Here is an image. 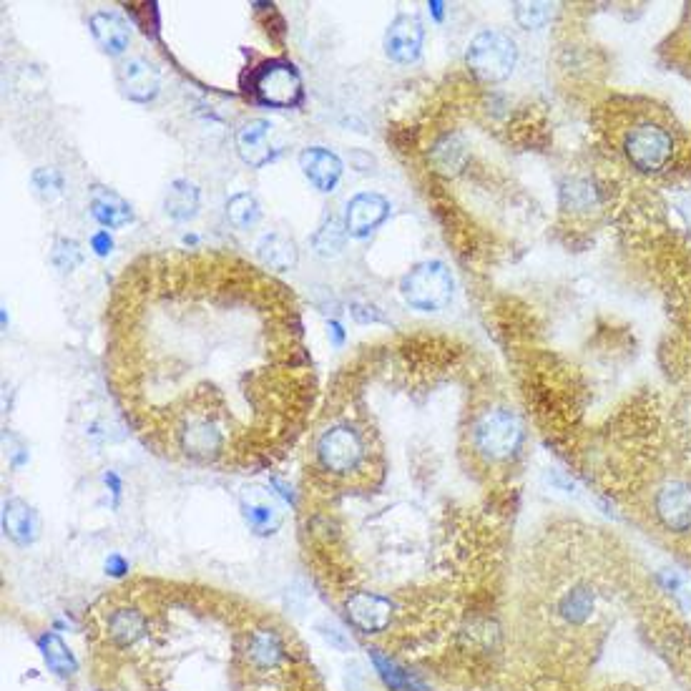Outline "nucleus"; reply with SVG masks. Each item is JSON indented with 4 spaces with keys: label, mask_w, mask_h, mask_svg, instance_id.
Listing matches in <instances>:
<instances>
[{
    "label": "nucleus",
    "mask_w": 691,
    "mask_h": 691,
    "mask_svg": "<svg viewBox=\"0 0 691 691\" xmlns=\"http://www.w3.org/2000/svg\"><path fill=\"white\" fill-rule=\"evenodd\" d=\"M470 450L483 463H508L521 453L526 443V428L516 410L508 405L493 403L470 418Z\"/></svg>",
    "instance_id": "2"
},
{
    "label": "nucleus",
    "mask_w": 691,
    "mask_h": 691,
    "mask_svg": "<svg viewBox=\"0 0 691 691\" xmlns=\"http://www.w3.org/2000/svg\"><path fill=\"white\" fill-rule=\"evenodd\" d=\"M259 217H262V209H259L257 196L249 194V191H239L227 202V219L234 229L247 232L259 222Z\"/></svg>",
    "instance_id": "24"
},
{
    "label": "nucleus",
    "mask_w": 691,
    "mask_h": 691,
    "mask_svg": "<svg viewBox=\"0 0 691 691\" xmlns=\"http://www.w3.org/2000/svg\"><path fill=\"white\" fill-rule=\"evenodd\" d=\"M561 204L563 209L586 212V209L594 207V186L586 179H568L561 189Z\"/></svg>",
    "instance_id": "26"
},
{
    "label": "nucleus",
    "mask_w": 691,
    "mask_h": 691,
    "mask_svg": "<svg viewBox=\"0 0 691 691\" xmlns=\"http://www.w3.org/2000/svg\"><path fill=\"white\" fill-rule=\"evenodd\" d=\"M455 282L450 269L438 259L420 262L400 279V297L418 312H440L450 305Z\"/></svg>",
    "instance_id": "4"
},
{
    "label": "nucleus",
    "mask_w": 691,
    "mask_h": 691,
    "mask_svg": "<svg viewBox=\"0 0 691 691\" xmlns=\"http://www.w3.org/2000/svg\"><path fill=\"white\" fill-rule=\"evenodd\" d=\"M315 629H317V634H320V639L325 641L327 646H332L335 651H340V654H350V651L355 649L350 631H345V626H340L337 621L322 619V621H317Z\"/></svg>",
    "instance_id": "27"
},
{
    "label": "nucleus",
    "mask_w": 691,
    "mask_h": 691,
    "mask_svg": "<svg viewBox=\"0 0 691 691\" xmlns=\"http://www.w3.org/2000/svg\"><path fill=\"white\" fill-rule=\"evenodd\" d=\"M106 310V380L156 453L252 468L297 438L317 372L274 274L222 249H156L126 264Z\"/></svg>",
    "instance_id": "1"
},
{
    "label": "nucleus",
    "mask_w": 691,
    "mask_h": 691,
    "mask_svg": "<svg viewBox=\"0 0 691 691\" xmlns=\"http://www.w3.org/2000/svg\"><path fill=\"white\" fill-rule=\"evenodd\" d=\"M249 91L254 93L262 106L272 109H294L305 101V86H302L300 71L287 58H272L264 61L254 71L249 81Z\"/></svg>",
    "instance_id": "6"
},
{
    "label": "nucleus",
    "mask_w": 691,
    "mask_h": 691,
    "mask_svg": "<svg viewBox=\"0 0 691 691\" xmlns=\"http://www.w3.org/2000/svg\"><path fill=\"white\" fill-rule=\"evenodd\" d=\"M330 330H332V335H335V342H337V345H342V337H345V335H342V327L337 325V322H332Z\"/></svg>",
    "instance_id": "35"
},
{
    "label": "nucleus",
    "mask_w": 691,
    "mask_h": 691,
    "mask_svg": "<svg viewBox=\"0 0 691 691\" xmlns=\"http://www.w3.org/2000/svg\"><path fill=\"white\" fill-rule=\"evenodd\" d=\"M239 511H242L244 523H247V528L254 536H274L284 523V513L279 508L277 498L269 490L259 488V485L244 488L242 498H239Z\"/></svg>",
    "instance_id": "9"
},
{
    "label": "nucleus",
    "mask_w": 691,
    "mask_h": 691,
    "mask_svg": "<svg viewBox=\"0 0 691 691\" xmlns=\"http://www.w3.org/2000/svg\"><path fill=\"white\" fill-rule=\"evenodd\" d=\"M164 209L174 222H189L199 214V189L194 181L176 179L166 191Z\"/></svg>",
    "instance_id": "22"
},
{
    "label": "nucleus",
    "mask_w": 691,
    "mask_h": 691,
    "mask_svg": "<svg viewBox=\"0 0 691 691\" xmlns=\"http://www.w3.org/2000/svg\"><path fill=\"white\" fill-rule=\"evenodd\" d=\"M548 18H551L548 3H518L516 6V21L526 31H536V28L546 26Z\"/></svg>",
    "instance_id": "29"
},
{
    "label": "nucleus",
    "mask_w": 691,
    "mask_h": 691,
    "mask_svg": "<svg viewBox=\"0 0 691 691\" xmlns=\"http://www.w3.org/2000/svg\"><path fill=\"white\" fill-rule=\"evenodd\" d=\"M3 533L11 538L16 546H31L41 536V518L36 508L23 498H8L3 503Z\"/></svg>",
    "instance_id": "16"
},
{
    "label": "nucleus",
    "mask_w": 691,
    "mask_h": 691,
    "mask_svg": "<svg viewBox=\"0 0 691 691\" xmlns=\"http://www.w3.org/2000/svg\"><path fill=\"white\" fill-rule=\"evenodd\" d=\"M38 651H41L43 661H46V666L56 676H61V679H71V676H76V671H78L76 656H73V651L68 649L66 641H63L58 634H53V631H43V634L38 636Z\"/></svg>",
    "instance_id": "21"
},
{
    "label": "nucleus",
    "mask_w": 691,
    "mask_h": 691,
    "mask_svg": "<svg viewBox=\"0 0 691 691\" xmlns=\"http://www.w3.org/2000/svg\"><path fill=\"white\" fill-rule=\"evenodd\" d=\"M370 659L375 664L377 676L385 681V686L390 691H415L420 686L410 671H405L398 661L385 656L380 649H370Z\"/></svg>",
    "instance_id": "23"
},
{
    "label": "nucleus",
    "mask_w": 691,
    "mask_h": 691,
    "mask_svg": "<svg viewBox=\"0 0 691 691\" xmlns=\"http://www.w3.org/2000/svg\"><path fill=\"white\" fill-rule=\"evenodd\" d=\"M654 516L671 533L691 531V483L689 480H666L654 496Z\"/></svg>",
    "instance_id": "8"
},
{
    "label": "nucleus",
    "mask_w": 691,
    "mask_h": 691,
    "mask_svg": "<svg viewBox=\"0 0 691 691\" xmlns=\"http://www.w3.org/2000/svg\"><path fill=\"white\" fill-rule=\"evenodd\" d=\"M390 217V202L377 191H362L347 202L345 229L350 237L362 239L375 232Z\"/></svg>",
    "instance_id": "12"
},
{
    "label": "nucleus",
    "mask_w": 691,
    "mask_h": 691,
    "mask_svg": "<svg viewBox=\"0 0 691 691\" xmlns=\"http://www.w3.org/2000/svg\"><path fill=\"white\" fill-rule=\"evenodd\" d=\"M91 214L101 227L121 229L134 222V209L124 196L116 194L106 186H93L91 189Z\"/></svg>",
    "instance_id": "18"
},
{
    "label": "nucleus",
    "mask_w": 691,
    "mask_h": 691,
    "mask_svg": "<svg viewBox=\"0 0 691 691\" xmlns=\"http://www.w3.org/2000/svg\"><path fill=\"white\" fill-rule=\"evenodd\" d=\"M516 63V41L503 31H480L465 51V66L470 76L485 86H496L511 78Z\"/></svg>",
    "instance_id": "3"
},
{
    "label": "nucleus",
    "mask_w": 691,
    "mask_h": 691,
    "mask_svg": "<svg viewBox=\"0 0 691 691\" xmlns=\"http://www.w3.org/2000/svg\"><path fill=\"white\" fill-rule=\"evenodd\" d=\"M33 189H36V194L41 196V199H46V202L56 199V196L63 191L61 171H56V169L33 171Z\"/></svg>",
    "instance_id": "30"
},
{
    "label": "nucleus",
    "mask_w": 691,
    "mask_h": 691,
    "mask_svg": "<svg viewBox=\"0 0 691 691\" xmlns=\"http://www.w3.org/2000/svg\"><path fill=\"white\" fill-rule=\"evenodd\" d=\"M88 26H91L93 41L101 46V51L109 53V56H121V53L129 48V23L121 16H116V13L96 11L91 16V21H88Z\"/></svg>",
    "instance_id": "19"
},
{
    "label": "nucleus",
    "mask_w": 691,
    "mask_h": 691,
    "mask_svg": "<svg viewBox=\"0 0 691 691\" xmlns=\"http://www.w3.org/2000/svg\"><path fill=\"white\" fill-rule=\"evenodd\" d=\"M51 259H53V264L61 269V272H73L76 267H81L83 252H81V247L73 242V239L58 237L56 244H53Z\"/></svg>",
    "instance_id": "28"
},
{
    "label": "nucleus",
    "mask_w": 691,
    "mask_h": 691,
    "mask_svg": "<svg viewBox=\"0 0 691 691\" xmlns=\"http://www.w3.org/2000/svg\"><path fill=\"white\" fill-rule=\"evenodd\" d=\"M149 631V616L139 606L131 604L114 606L104 621L106 641H111V646H116V649H134L149 636Z\"/></svg>",
    "instance_id": "11"
},
{
    "label": "nucleus",
    "mask_w": 691,
    "mask_h": 691,
    "mask_svg": "<svg viewBox=\"0 0 691 691\" xmlns=\"http://www.w3.org/2000/svg\"><path fill=\"white\" fill-rule=\"evenodd\" d=\"M257 254L262 259L264 267L277 269V272H289V269L297 267L300 262V252H297V244L294 239L284 237V234L272 232L267 237L259 239Z\"/></svg>",
    "instance_id": "20"
},
{
    "label": "nucleus",
    "mask_w": 691,
    "mask_h": 691,
    "mask_svg": "<svg viewBox=\"0 0 691 691\" xmlns=\"http://www.w3.org/2000/svg\"><path fill=\"white\" fill-rule=\"evenodd\" d=\"M91 244H93V249H96V254H101V257H106V254L111 252V247H114V242H111L109 232H98V234H93Z\"/></svg>",
    "instance_id": "34"
},
{
    "label": "nucleus",
    "mask_w": 691,
    "mask_h": 691,
    "mask_svg": "<svg viewBox=\"0 0 691 691\" xmlns=\"http://www.w3.org/2000/svg\"><path fill=\"white\" fill-rule=\"evenodd\" d=\"M300 169L315 189L330 194V191H335L337 181L342 176V159L335 151L322 149V146H310V149H305L300 154Z\"/></svg>",
    "instance_id": "17"
},
{
    "label": "nucleus",
    "mask_w": 691,
    "mask_h": 691,
    "mask_svg": "<svg viewBox=\"0 0 691 691\" xmlns=\"http://www.w3.org/2000/svg\"><path fill=\"white\" fill-rule=\"evenodd\" d=\"M392 606L390 596H382L377 591H352L342 601V614L345 621L355 631L367 636L382 634L392 621Z\"/></svg>",
    "instance_id": "7"
},
{
    "label": "nucleus",
    "mask_w": 691,
    "mask_h": 691,
    "mask_svg": "<svg viewBox=\"0 0 691 691\" xmlns=\"http://www.w3.org/2000/svg\"><path fill=\"white\" fill-rule=\"evenodd\" d=\"M425 26L415 13H400L395 21L387 26L385 33V53L395 63H415L423 53Z\"/></svg>",
    "instance_id": "10"
},
{
    "label": "nucleus",
    "mask_w": 691,
    "mask_h": 691,
    "mask_svg": "<svg viewBox=\"0 0 691 691\" xmlns=\"http://www.w3.org/2000/svg\"><path fill=\"white\" fill-rule=\"evenodd\" d=\"M124 96L136 104H149L159 93V71L146 58H129L116 71Z\"/></svg>",
    "instance_id": "15"
},
{
    "label": "nucleus",
    "mask_w": 691,
    "mask_h": 691,
    "mask_svg": "<svg viewBox=\"0 0 691 691\" xmlns=\"http://www.w3.org/2000/svg\"><path fill=\"white\" fill-rule=\"evenodd\" d=\"M621 151H624L631 169H636L639 174H661L674 161L676 141L666 126L654 124V121H641L624 136Z\"/></svg>",
    "instance_id": "5"
},
{
    "label": "nucleus",
    "mask_w": 691,
    "mask_h": 691,
    "mask_svg": "<svg viewBox=\"0 0 691 691\" xmlns=\"http://www.w3.org/2000/svg\"><path fill=\"white\" fill-rule=\"evenodd\" d=\"M350 312H352V317L360 322V325H375V322H385L382 312L377 310L375 305H367V302H355Z\"/></svg>",
    "instance_id": "32"
},
{
    "label": "nucleus",
    "mask_w": 691,
    "mask_h": 691,
    "mask_svg": "<svg viewBox=\"0 0 691 691\" xmlns=\"http://www.w3.org/2000/svg\"><path fill=\"white\" fill-rule=\"evenodd\" d=\"M244 656H247V664L254 671H274L287 661V639L274 626H259L247 636Z\"/></svg>",
    "instance_id": "14"
},
{
    "label": "nucleus",
    "mask_w": 691,
    "mask_h": 691,
    "mask_svg": "<svg viewBox=\"0 0 691 691\" xmlns=\"http://www.w3.org/2000/svg\"><path fill=\"white\" fill-rule=\"evenodd\" d=\"M345 234H347L345 224H340L335 217H330V224H325V227L317 232V237H315L317 249H320L322 254L340 252L342 242H345Z\"/></svg>",
    "instance_id": "31"
},
{
    "label": "nucleus",
    "mask_w": 691,
    "mask_h": 691,
    "mask_svg": "<svg viewBox=\"0 0 691 691\" xmlns=\"http://www.w3.org/2000/svg\"><path fill=\"white\" fill-rule=\"evenodd\" d=\"M106 573L114 578L126 576V573H129V563H126L124 556L114 553V556H109V561H106Z\"/></svg>",
    "instance_id": "33"
},
{
    "label": "nucleus",
    "mask_w": 691,
    "mask_h": 691,
    "mask_svg": "<svg viewBox=\"0 0 691 691\" xmlns=\"http://www.w3.org/2000/svg\"><path fill=\"white\" fill-rule=\"evenodd\" d=\"M591 611H594V594L588 591V586H573L558 601V614L566 621H571V624L586 621Z\"/></svg>",
    "instance_id": "25"
},
{
    "label": "nucleus",
    "mask_w": 691,
    "mask_h": 691,
    "mask_svg": "<svg viewBox=\"0 0 691 691\" xmlns=\"http://www.w3.org/2000/svg\"><path fill=\"white\" fill-rule=\"evenodd\" d=\"M272 129L267 119H249L237 129L234 144H237L239 159L252 169H262L274 159L277 149L272 146Z\"/></svg>",
    "instance_id": "13"
}]
</instances>
